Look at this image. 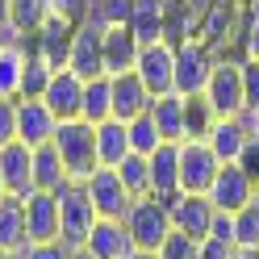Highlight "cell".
Returning a JSON list of instances; mask_svg holds the SVG:
<instances>
[{"label": "cell", "mask_w": 259, "mask_h": 259, "mask_svg": "<svg viewBox=\"0 0 259 259\" xmlns=\"http://www.w3.org/2000/svg\"><path fill=\"white\" fill-rule=\"evenodd\" d=\"M55 147H59L63 167H67V180H75V184H84L88 176L101 167V159H96V125H88L84 117L59 121V130H55Z\"/></svg>", "instance_id": "obj_1"}, {"label": "cell", "mask_w": 259, "mask_h": 259, "mask_svg": "<svg viewBox=\"0 0 259 259\" xmlns=\"http://www.w3.org/2000/svg\"><path fill=\"white\" fill-rule=\"evenodd\" d=\"M121 222H125V230H130V238H134L138 251H159V242L171 234V209H167V201H159V197L130 201Z\"/></svg>", "instance_id": "obj_2"}, {"label": "cell", "mask_w": 259, "mask_h": 259, "mask_svg": "<svg viewBox=\"0 0 259 259\" xmlns=\"http://www.w3.org/2000/svg\"><path fill=\"white\" fill-rule=\"evenodd\" d=\"M92 226H96V209H92L88 188L67 180L59 188V242L63 247H84Z\"/></svg>", "instance_id": "obj_3"}, {"label": "cell", "mask_w": 259, "mask_h": 259, "mask_svg": "<svg viewBox=\"0 0 259 259\" xmlns=\"http://www.w3.org/2000/svg\"><path fill=\"white\" fill-rule=\"evenodd\" d=\"M134 71H138V79H142V84L151 88V96L176 92V42H171V38L142 42Z\"/></svg>", "instance_id": "obj_4"}, {"label": "cell", "mask_w": 259, "mask_h": 259, "mask_svg": "<svg viewBox=\"0 0 259 259\" xmlns=\"http://www.w3.org/2000/svg\"><path fill=\"white\" fill-rule=\"evenodd\" d=\"M213 55L205 51V42L197 38H180L176 42V92L180 96H201L209 75H213Z\"/></svg>", "instance_id": "obj_5"}, {"label": "cell", "mask_w": 259, "mask_h": 259, "mask_svg": "<svg viewBox=\"0 0 259 259\" xmlns=\"http://www.w3.org/2000/svg\"><path fill=\"white\" fill-rule=\"evenodd\" d=\"M218 167H222V159L209 151L205 138L180 142V192H205L209 197V184L218 180Z\"/></svg>", "instance_id": "obj_6"}, {"label": "cell", "mask_w": 259, "mask_h": 259, "mask_svg": "<svg viewBox=\"0 0 259 259\" xmlns=\"http://www.w3.org/2000/svg\"><path fill=\"white\" fill-rule=\"evenodd\" d=\"M205 101L213 105L218 117H238L242 109H247V96H242V71L238 63H213V75H209L205 84Z\"/></svg>", "instance_id": "obj_7"}, {"label": "cell", "mask_w": 259, "mask_h": 259, "mask_svg": "<svg viewBox=\"0 0 259 259\" xmlns=\"http://www.w3.org/2000/svg\"><path fill=\"white\" fill-rule=\"evenodd\" d=\"M171 209V226L176 230H184L192 238H209V230H213V218H218V205L205 197V192H176V197L167 201Z\"/></svg>", "instance_id": "obj_8"}, {"label": "cell", "mask_w": 259, "mask_h": 259, "mask_svg": "<svg viewBox=\"0 0 259 259\" xmlns=\"http://www.w3.org/2000/svg\"><path fill=\"white\" fill-rule=\"evenodd\" d=\"M75 25H79V21L51 13V17H46V25L38 29L34 38H29V51H34V55H42L55 71H63V67H67V59H71V38H75Z\"/></svg>", "instance_id": "obj_9"}, {"label": "cell", "mask_w": 259, "mask_h": 259, "mask_svg": "<svg viewBox=\"0 0 259 259\" xmlns=\"http://www.w3.org/2000/svg\"><path fill=\"white\" fill-rule=\"evenodd\" d=\"M209 201H213L222 213H238L255 201V176H247L238 163H222L218 180L209 184Z\"/></svg>", "instance_id": "obj_10"}, {"label": "cell", "mask_w": 259, "mask_h": 259, "mask_svg": "<svg viewBox=\"0 0 259 259\" xmlns=\"http://www.w3.org/2000/svg\"><path fill=\"white\" fill-rule=\"evenodd\" d=\"M84 188H88V197H92L96 218H125L130 201H134V197L125 192V184H121L117 167H96L88 180H84Z\"/></svg>", "instance_id": "obj_11"}, {"label": "cell", "mask_w": 259, "mask_h": 259, "mask_svg": "<svg viewBox=\"0 0 259 259\" xmlns=\"http://www.w3.org/2000/svg\"><path fill=\"white\" fill-rule=\"evenodd\" d=\"M59 117L46 109L42 96H17V142H25L29 151L42 142H55Z\"/></svg>", "instance_id": "obj_12"}, {"label": "cell", "mask_w": 259, "mask_h": 259, "mask_svg": "<svg viewBox=\"0 0 259 259\" xmlns=\"http://www.w3.org/2000/svg\"><path fill=\"white\" fill-rule=\"evenodd\" d=\"M84 84H88V79H79L71 67L55 71L51 84H46V92H42L46 109H51L59 121H75L79 113H84Z\"/></svg>", "instance_id": "obj_13"}, {"label": "cell", "mask_w": 259, "mask_h": 259, "mask_svg": "<svg viewBox=\"0 0 259 259\" xmlns=\"http://www.w3.org/2000/svg\"><path fill=\"white\" fill-rule=\"evenodd\" d=\"M0 184L9 197H29L34 192V151L25 142H5L0 147Z\"/></svg>", "instance_id": "obj_14"}, {"label": "cell", "mask_w": 259, "mask_h": 259, "mask_svg": "<svg viewBox=\"0 0 259 259\" xmlns=\"http://www.w3.org/2000/svg\"><path fill=\"white\" fill-rule=\"evenodd\" d=\"M105 29H96L92 21H79L75 25V38H71V59L67 67L79 75V79H92V75H105Z\"/></svg>", "instance_id": "obj_15"}, {"label": "cell", "mask_w": 259, "mask_h": 259, "mask_svg": "<svg viewBox=\"0 0 259 259\" xmlns=\"http://www.w3.org/2000/svg\"><path fill=\"white\" fill-rule=\"evenodd\" d=\"M84 247L92 251V259H130V255L138 251L121 218H96L92 234L84 238Z\"/></svg>", "instance_id": "obj_16"}, {"label": "cell", "mask_w": 259, "mask_h": 259, "mask_svg": "<svg viewBox=\"0 0 259 259\" xmlns=\"http://www.w3.org/2000/svg\"><path fill=\"white\" fill-rule=\"evenodd\" d=\"M25 234L29 242H55L59 238V192H29L25 197Z\"/></svg>", "instance_id": "obj_17"}, {"label": "cell", "mask_w": 259, "mask_h": 259, "mask_svg": "<svg viewBox=\"0 0 259 259\" xmlns=\"http://www.w3.org/2000/svg\"><path fill=\"white\" fill-rule=\"evenodd\" d=\"M113 79V117L117 121H134L151 109V88L138 79V71H121V75H109Z\"/></svg>", "instance_id": "obj_18"}, {"label": "cell", "mask_w": 259, "mask_h": 259, "mask_svg": "<svg viewBox=\"0 0 259 259\" xmlns=\"http://www.w3.org/2000/svg\"><path fill=\"white\" fill-rule=\"evenodd\" d=\"M151 163V197L171 201L180 192V142H159V151L147 155Z\"/></svg>", "instance_id": "obj_19"}, {"label": "cell", "mask_w": 259, "mask_h": 259, "mask_svg": "<svg viewBox=\"0 0 259 259\" xmlns=\"http://www.w3.org/2000/svg\"><path fill=\"white\" fill-rule=\"evenodd\" d=\"M138 51H142V42H138V34H134L130 25H109V29H105V46H101V55H105V75L134 71Z\"/></svg>", "instance_id": "obj_20"}, {"label": "cell", "mask_w": 259, "mask_h": 259, "mask_svg": "<svg viewBox=\"0 0 259 259\" xmlns=\"http://www.w3.org/2000/svg\"><path fill=\"white\" fill-rule=\"evenodd\" d=\"M205 142H209V151H213L222 163H238L242 147L251 142V130H247V121H242V117H218Z\"/></svg>", "instance_id": "obj_21"}, {"label": "cell", "mask_w": 259, "mask_h": 259, "mask_svg": "<svg viewBox=\"0 0 259 259\" xmlns=\"http://www.w3.org/2000/svg\"><path fill=\"white\" fill-rule=\"evenodd\" d=\"M25 197H0V251H25Z\"/></svg>", "instance_id": "obj_22"}, {"label": "cell", "mask_w": 259, "mask_h": 259, "mask_svg": "<svg viewBox=\"0 0 259 259\" xmlns=\"http://www.w3.org/2000/svg\"><path fill=\"white\" fill-rule=\"evenodd\" d=\"M151 117L159 125V138L163 142H184V96L180 92H163L151 101Z\"/></svg>", "instance_id": "obj_23"}, {"label": "cell", "mask_w": 259, "mask_h": 259, "mask_svg": "<svg viewBox=\"0 0 259 259\" xmlns=\"http://www.w3.org/2000/svg\"><path fill=\"white\" fill-rule=\"evenodd\" d=\"M63 184H67V167L59 159V147L55 142L34 147V188L38 192H59Z\"/></svg>", "instance_id": "obj_24"}, {"label": "cell", "mask_w": 259, "mask_h": 259, "mask_svg": "<svg viewBox=\"0 0 259 259\" xmlns=\"http://www.w3.org/2000/svg\"><path fill=\"white\" fill-rule=\"evenodd\" d=\"M125 155H130L125 121H117V117L101 121V125H96V159H101V167H117Z\"/></svg>", "instance_id": "obj_25"}, {"label": "cell", "mask_w": 259, "mask_h": 259, "mask_svg": "<svg viewBox=\"0 0 259 259\" xmlns=\"http://www.w3.org/2000/svg\"><path fill=\"white\" fill-rule=\"evenodd\" d=\"M25 42H0V96H21V71H25Z\"/></svg>", "instance_id": "obj_26"}, {"label": "cell", "mask_w": 259, "mask_h": 259, "mask_svg": "<svg viewBox=\"0 0 259 259\" xmlns=\"http://www.w3.org/2000/svg\"><path fill=\"white\" fill-rule=\"evenodd\" d=\"M130 29L138 34V42L167 38V17H163V5H159V0H134V9H130Z\"/></svg>", "instance_id": "obj_27"}, {"label": "cell", "mask_w": 259, "mask_h": 259, "mask_svg": "<svg viewBox=\"0 0 259 259\" xmlns=\"http://www.w3.org/2000/svg\"><path fill=\"white\" fill-rule=\"evenodd\" d=\"M88 125H101L113 117V79L109 75H92L84 84V113H79Z\"/></svg>", "instance_id": "obj_28"}, {"label": "cell", "mask_w": 259, "mask_h": 259, "mask_svg": "<svg viewBox=\"0 0 259 259\" xmlns=\"http://www.w3.org/2000/svg\"><path fill=\"white\" fill-rule=\"evenodd\" d=\"M117 176H121V184L130 197H151V163H147V155H134L130 151L121 163H117Z\"/></svg>", "instance_id": "obj_29"}, {"label": "cell", "mask_w": 259, "mask_h": 259, "mask_svg": "<svg viewBox=\"0 0 259 259\" xmlns=\"http://www.w3.org/2000/svg\"><path fill=\"white\" fill-rule=\"evenodd\" d=\"M213 121H218V113L205 101V92L201 96H184V138H209Z\"/></svg>", "instance_id": "obj_30"}, {"label": "cell", "mask_w": 259, "mask_h": 259, "mask_svg": "<svg viewBox=\"0 0 259 259\" xmlns=\"http://www.w3.org/2000/svg\"><path fill=\"white\" fill-rule=\"evenodd\" d=\"M130 9H134V0H88L84 21H92L96 29H109V25H130Z\"/></svg>", "instance_id": "obj_31"}, {"label": "cell", "mask_w": 259, "mask_h": 259, "mask_svg": "<svg viewBox=\"0 0 259 259\" xmlns=\"http://www.w3.org/2000/svg\"><path fill=\"white\" fill-rule=\"evenodd\" d=\"M125 134H130V151H134V155H155V151H159V142H163L151 113H142V117L125 121Z\"/></svg>", "instance_id": "obj_32"}, {"label": "cell", "mask_w": 259, "mask_h": 259, "mask_svg": "<svg viewBox=\"0 0 259 259\" xmlns=\"http://www.w3.org/2000/svg\"><path fill=\"white\" fill-rule=\"evenodd\" d=\"M51 17V0H13V25L34 38Z\"/></svg>", "instance_id": "obj_33"}, {"label": "cell", "mask_w": 259, "mask_h": 259, "mask_svg": "<svg viewBox=\"0 0 259 259\" xmlns=\"http://www.w3.org/2000/svg\"><path fill=\"white\" fill-rule=\"evenodd\" d=\"M51 75H55V67H51L42 55L29 51V55H25V71H21V96H42L46 84H51Z\"/></svg>", "instance_id": "obj_34"}, {"label": "cell", "mask_w": 259, "mask_h": 259, "mask_svg": "<svg viewBox=\"0 0 259 259\" xmlns=\"http://www.w3.org/2000/svg\"><path fill=\"white\" fill-rule=\"evenodd\" d=\"M234 247H255L259 251V197L234 213Z\"/></svg>", "instance_id": "obj_35"}, {"label": "cell", "mask_w": 259, "mask_h": 259, "mask_svg": "<svg viewBox=\"0 0 259 259\" xmlns=\"http://www.w3.org/2000/svg\"><path fill=\"white\" fill-rule=\"evenodd\" d=\"M197 247H201V242L192 234H184V230L171 226V234L159 242V259H197Z\"/></svg>", "instance_id": "obj_36"}, {"label": "cell", "mask_w": 259, "mask_h": 259, "mask_svg": "<svg viewBox=\"0 0 259 259\" xmlns=\"http://www.w3.org/2000/svg\"><path fill=\"white\" fill-rule=\"evenodd\" d=\"M242 96H247V109H259V59H242Z\"/></svg>", "instance_id": "obj_37"}, {"label": "cell", "mask_w": 259, "mask_h": 259, "mask_svg": "<svg viewBox=\"0 0 259 259\" xmlns=\"http://www.w3.org/2000/svg\"><path fill=\"white\" fill-rule=\"evenodd\" d=\"M5 142H17V101L0 96V147Z\"/></svg>", "instance_id": "obj_38"}, {"label": "cell", "mask_w": 259, "mask_h": 259, "mask_svg": "<svg viewBox=\"0 0 259 259\" xmlns=\"http://www.w3.org/2000/svg\"><path fill=\"white\" fill-rule=\"evenodd\" d=\"M234 242H226V238H201V247H197V259H234Z\"/></svg>", "instance_id": "obj_39"}, {"label": "cell", "mask_w": 259, "mask_h": 259, "mask_svg": "<svg viewBox=\"0 0 259 259\" xmlns=\"http://www.w3.org/2000/svg\"><path fill=\"white\" fill-rule=\"evenodd\" d=\"M67 251H71V247H63V242L55 238V242H29L21 255H25V259H67Z\"/></svg>", "instance_id": "obj_40"}, {"label": "cell", "mask_w": 259, "mask_h": 259, "mask_svg": "<svg viewBox=\"0 0 259 259\" xmlns=\"http://www.w3.org/2000/svg\"><path fill=\"white\" fill-rule=\"evenodd\" d=\"M238 167L247 171V176H255V180H259V134H251V142L242 147V155H238Z\"/></svg>", "instance_id": "obj_41"}, {"label": "cell", "mask_w": 259, "mask_h": 259, "mask_svg": "<svg viewBox=\"0 0 259 259\" xmlns=\"http://www.w3.org/2000/svg\"><path fill=\"white\" fill-rule=\"evenodd\" d=\"M84 9H88V0H51V13L71 17V21H84Z\"/></svg>", "instance_id": "obj_42"}, {"label": "cell", "mask_w": 259, "mask_h": 259, "mask_svg": "<svg viewBox=\"0 0 259 259\" xmlns=\"http://www.w3.org/2000/svg\"><path fill=\"white\" fill-rule=\"evenodd\" d=\"M213 238H226V242H234V213H222L218 209V218H213V230H209Z\"/></svg>", "instance_id": "obj_43"}, {"label": "cell", "mask_w": 259, "mask_h": 259, "mask_svg": "<svg viewBox=\"0 0 259 259\" xmlns=\"http://www.w3.org/2000/svg\"><path fill=\"white\" fill-rule=\"evenodd\" d=\"M247 59H259V21H251L247 29Z\"/></svg>", "instance_id": "obj_44"}, {"label": "cell", "mask_w": 259, "mask_h": 259, "mask_svg": "<svg viewBox=\"0 0 259 259\" xmlns=\"http://www.w3.org/2000/svg\"><path fill=\"white\" fill-rule=\"evenodd\" d=\"M13 25V0H0V29Z\"/></svg>", "instance_id": "obj_45"}, {"label": "cell", "mask_w": 259, "mask_h": 259, "mask_svg": "<svg viewBox=\"0 0 259 259\" xmlns=\"http://www.w3.org/2000/svg\"><path fill=\"white\" fill-rule=\"evenodd\" d=\"M67 259H92V251H88V247H71Z\"/></svg>", "instance_id": "obj_46"}, {"label": "cell", "mask_w": 259, "mask_h": 259, "mask_svg": "<svg viewBox=\"0 0 259 259\" xmlns=\"http://www.w3.org/2000/svg\"><path fill=\"white\" fill-rule=\"evenodd\" d=\"M234 259H259V251H255V247H238Z\"/></svg>", "instance_id": "obj_47"}, {"label": "cell", "mask_w": 259, "mask_h": 259, "mask_svg": "<svg viewBox=\"0 0 259 259\" xmlns=\"http://www.w3.org/2000/svg\"><path fill=\"white\" fill-rule=\"evenodd\" d=\"M130 259H159V251H134Z\"/></svg>", "instance_id": "obj_48"}, {"label": "cell", "mask_w": 259, "mask_h": 259, "mask_svg": "<svg viewBox=\"0 0 259 259\" xmlns=\"http://www.w3.org/2000/svg\"><path fill=\"white\" fill-rule=\"evenodd\" d=\"M0 259H25L21 251H0Z\"/></svg>", "instance_id": "obj_49"}, {"label": "cell", "mask_w": 259, "mask_h": 259, "mask_svg": "<svg viewBox=\"0 0 259 259\" xmlns=\"http://www.w3.org/2000/svg\"><path fill=\"white\" fill-rule=\"evenodd\" d=\"M209 5H213V0H197V9H209Z\"/></svg>", "instance_id": "obj_50"}, {"label": "cell", "mask_w": 259, "mask_h": 259, "mask_svg": "<svg viewBox=\"0 0 259 259\" xmlns=\"http://www.w3.org/2000/svg\"><path fill=\"white\" fill-rule=\"evenodd\" d=\"M255 197H259V180H255Z\"/></svg>", "instance_id": "obj_51"}, {"label": "cell", "mask_w": 259, "mask_h": 259, "mask_svg": "<svg viewBox=\"0 0 259 259\" xmlns=\"http://www.w3.org/2000/svg\"><path fill=\"white\" fill-rule=\"evenodd\" d=\"M0 197H5V184H0Z\"/></svg>", "instance_id": "obj_52"}]
</instances>
